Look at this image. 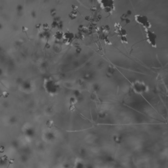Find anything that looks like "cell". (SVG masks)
<instances>
[{
  "label": "cell",
  "mask_w": 168,
  "mask_h": 168,
  "mask_svg": "<svg viewBox=\"0 0 168 168\" xmlns=\"http://www.w3.org/2000/svg\"><path fill=\"white\" fill-rule=\"evenodd\" d=\"M136 20L139 23H140L141 24L143 25L144 27L146 28H149V26H150V24L149 23V21L148 19L145 18V17L142 16L137 15L135 16Z\"/></svg>",
  "instance_id": "cell-1"
},
{
  "label": "cell",
  "mask_w": 168,
  "mask_h": 168,
  "mask_svg": "<svg viewBox=\"0 0 168 168\" xmlns=\"http://www.w3.org/2000/svg\"><path fill=\"white\" fill-rule=\"evenodd\" d=\"M146 35H147V38L148 39V42L151 44L152 46H155L156 45V43H155L156 35L155 34L149 31L146 34Z\"/></svg>",
  "instance_id": "cell-2"
}]
</instances>
